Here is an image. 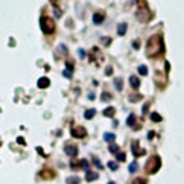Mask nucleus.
<instances>
[{
	"mask_svg": "<svg viewBox=\"0 0 184 184\" xmlns=\"http://www.w3.org/2000/svg\"><path fill=\"white\" fill-rule=\"evenodd\" d=\"M94 163H96V166H98V168H99V169H102V164H100V161H99L98 158H96V160H94Z\"/></svg>",
	"mask_w": 184,
	"mask_h": 184,
	"instance_id": "7c9ffc66",
	"label": "nucleus"
},
{
	"mask_svg": "<svg viewBox=\"0 0 184 184\" xmlns=\"http://www.w3.org/2000/svg\"><path fill=\"white\" fill-rule=\"evenodd\" d=\"M160 166H161V158H160L158 155H152L151 158H148L146 164H144V172L152 175V173L158 172Z\"/></svg>",
	"mask_w": 184,
	"mask_h": 184,
	"instance_id": "f03ea898",
	"label": "nucleus"
},
{
	"mask_svg": "<svg viewBox=\"0 0 184 184\" xmlns=\"http://www.w3.org/2000/svg\"><path fill=\"white\" fill-rule=\"evenodd\" d=\"M140 99H142V96H140V94H137V96H129V100H131V102H134V100H140Z\"/></svg>",
	"mask_w": 184,
	"mask_h": 184,
	"instance_id": "a878e982",
	"label": "nucleus"
},
{
	"mask_svg": "<svg viewBox=\"0 0 184 184\" xmlns=\"http://www.w3.org/2000/svg\"><path fill=\"white\" fill-rule=\"evenodd\" d=\"M138 43H140V41H134V43H133V47H134V49H138V47H140Z\"/></svg>",
	"mask_w": 184,
	"mask_h": 184,
	"instance_id": "c756f323",
	"label": "nucleus"
},
{
	"mask_svg": "<svg viewBox=\"0 0 184 184\" xmlns=\"http://www.w3.org/2000/svg\"><path fill=\"white\" fill-rule=\"evenodd\" d=\"M133 151H134L133 154H134V155H137V157H138V155H143V154H144V151H143V149H140V148H138V142H137V140H135V142L133 143Z\"/></svg>",
	"mask_w": 184,
	"mask_h": 184,
	"instance_id": "0eeeda50",
	"label": "nucleus"
},
{
	"mask_svg": "<svg viewBox=\"0 0 184 184\" xmlns=\"http://www.w3.org/2000/svg\"><path fill=\"white\" fill-rule=\"evenodd\" d=\"M129 84H131V87H133V88L137 90L138 87H140V79H138V78H135V76H131V78H129Z\"/></svg>",
	"mask_w": 184,
	"mask_h": 184,
	"instance_id": "1a4fd4ad",
	"label": "nucleus"
},
{
	"mask_svg": "<svg viewBox=\"0 0 184 184\" xmlns=\"http://www.w3.org/2000/svg\"><path fill=\"white\" fill-rule=\"evenodd\" d=\"M108 168L111 169V170H117V168H119V166H117L116 161H109V163H108Z\"/></svg>",
	"mask_w": 184,
	"mask_h": 184,
	"instance_id": "5701e85b",
	"label": "nucleus"
},
{
	"mask_svg": "<svg viewBox=\"0 0 184 184\" xmlns=\"http://www.w3.org/2000/svg\"><path fill=\"white\" fill-rule=\"evenodd\" d=\"M114 85L119 91H122V88H123V81H122L120 78H117V79H114Z\"/></svg>",
	"mask_w": 184,
	"mask_h": 184,
	"instance_id": "4468645a",
	"label": "nucleus"
},
{
	"mask_svg": "<svg viewBox=\"0 0 184 184\" xmlns=\"http://www.w3.org/2000/svg\"><path fill=\"white\" fill-rule=\"evenodd\" d=\"M40 26H41V30L44 34H53L55 32V28H56L53 18L46 17V15H43L41 18H40Z\"/></svg>",
	"mask_w": 184,
	"mask_h": 184,
	"instance_id": "7ed1b4c3",
	"label": "nucleus"
},
{
	"mask_svg": "<svg viewBox=\"0 0 184 184\" xmlns=\"http://www.w3.org/2000/svg\"><path fill=\"white\" fill-rule=\"evenodd\" d=\"M17 142H18V144H24V143H26L23 137H18V138H17Z\"/></svg>",
	"mask_w": 184,
	"mask_h": 184,
	"instance_id": "c85d7f7f",
	"label": "nucleus"
},
{
	"mask_svg": "<svg viewBox=\"0 0 184 184\" xmlns=\"http://www.w3.org/2000/svg\"><path fill=\"white\" fill-rule=\"evenodd\" d=\"M138 73L142 76H146L148 75V67L146 65H138Z\"/></svg>",
	"mask_w": 184,
	"mask_h": 184,
	"instance_id": "a211bd4d",
	"label": "nucleus"
},
{
	"mask_svg": "<svg viewBox=\"0 0 184 184\" xmlns=\"http://www.w3.org/2000/svg\"><path fill=\"white\" fill-rule=\"evenodd\" d=\"M154 135H155V134H154V133H152V131H151V133L148 134V138H152V137H154Z\"/></svg>",
	"mask_w": 184,
	"mask_h": 184,
	"instance_id": "72a5a7b5",
	"label": "nucleus"
},
{
	"mask_svg": "<svg viewBox=\"0 0 184 184\" xmlns=\"http://www.w3.org/2000/svg\"><path fill=\"white\" fill-rule=\"evenodd\" d=\"M131 184H146V179L144 178H135Z\"/></svg>",
	"mask_w": 184,
	"mask_h": 184,
	"instance_id": "4be33fe9",
	"label": "nucleus"
},
{
	"mask_svg": "<svg viewBox=\"0 0 184 184\" xmlns=\"http://www.w3.org/2000/svg\"><path fill=\"white\" fill-rule=\"evenodd\" d=\"M151 120L152 122H161V116L158 114V113H152V114H151Z\"/></svg>",
	"mask_w": 184,
	"mask_h": 184,
	"instance_id": "6ab92c4d",
	"label": "nucleus"
},
{
	"mask_svg": "<svg viewBox=\"0 0 184 184\" xmlns=\"http://www.w3.org/2000/svg\"><path fill=\"white\" fill-rule=\"evenodd\" d=\"M85 134H87V131H85V128H82V126H76V128L72 129V135H73V137H76V138L85 137Z\"/></svg>",
	"mask_w": 184,
	"mask_h": 184,
	"instance_id": "20e7f679",
	"label": "nucleus"
},
{
	"mask_svg": "<svg viewBox=\"0 0 184 184\" xmlns=\"http://www.w3.org/2000/svg\"><path fill=\"white\" fill-rule=\"evenodd\" d=\"M125 158H126V155L123 154V152H119V154H117V160L119 161H125Z\"/></svg>",
	"mask_w": 184,
	"mask_h": 184,
	"instance_id": "393cba45",
	"label": "nucleus"
},
{
	"mask_svg": "<svg viewBox=\"0 0 184 184\" xmlns=\"http://www.w3.org/2000/svg\"><path fill=\"white\" fill-rule=\"evenodd\" d=\"M164 52V44H163V38L161 35H152L146 43V55L149 58L158 56Z\"/></svg>",
	"mask_w": 184,
	"mask_h": 184,
	"instance_id": "f257e3e1",
	"label": "nucleus"
},
{
	"mask_svg": "<svg viewBox=\"0 0 184 184\" xmlns=\"http://www.w3.org/2000/svg\"><path fill=\"white\" fill-rule=\"evenodd\" d=\"M108 184H114V183H108Z\"/></svg>",
	"mask_w": 184,
	"mask_h": 184,
	"instance_id": "c9c22d12",
	"label": "nucleus"
},
{
	"mask_svg": "<svg viewBox=\"0 0 184 184\" xmlns=\"http://www.w3.org/2000/svg\"><path fill=\"white\" fill-rule=\"evenodd\" d=\"M63 73H64V76H67V78H70V73L67 72V70H64V72H63Z\"/></svg>",
	"mask_w": 184,
	"mask_h": 184,
	"instance_id": "f704fd0d",
	"label": "nucleus"
},
{
	"mask_svg": "<svg viewBox=\"0 0 184 184\" xmlns=\"http://www.w3.org/2000/svg\"><path fill=\"white\" fill-rule=\"evenodd\" d=\"M134 123H135V116H134V114H131V116H128V119H126V125L133 126Z\"/></svg>",
	"mask_w": 184,
	"mask_h": 184,
	"instance_id": "aec40b11",
	"label": "nucleus"
},
{
	"mask_svg": "<svg viewBox=\"0 0 184 184\" xmlns=\"http://www.w3.org/2000/svg\"><path fill=\"white\" fill-rule=\"evenodd\" d=\"M49 85H50L49 78L43 76V78H40V79H38V88H47Z\"/></svg>",
	"mask_w": 184,
	"mask_h": 184,
	"instance_id": "423d86ee",
	"label": "nucleus"
},
{
	"mask_svg": "<svg viewBox=\"0 0 184 184\" xmlns=\"http://www.w3.org/2000/svg\"><path fill=\"white\" fill-rule=\"evenodd\" d=\"M79 56H81V58H84V56H85V55H84V50H82V49H79Z\"/></svg>",
	"mask_w": 184,
	"mask_h": 184,
	"instance_id": "473e14b6",
	"label": "nucleus"
},
{
	"mask_svg": "<svg viewBox=\"0 0 184 184\" xmlns=\"http://www.w3.org/2000/svg\"><path fill=\"white\" fill-rule=\"evenodd\" d=\"M64 152L70 157H75L78 154V148L75 146V144H65L64 146Z\"/></svg>",
	"mask_w": 184,
	"mask_h": 184,
	"instance_id": "39448f33",
	"label": "nucleus"
},
{
	"mask_svg": "<svg viewBox=\"0 0 184 184\" xmlns=\"http://www.w3.org/2000/svg\"><path fill=\"white\" fill-rule=\"evenodd\" d=\"M40 175L43 178H44V175H49V178H53V172H52V170H49V172H47V170H43V172H40Z\"/></svg>",
	"mask_w": 184,
	"mask_h": 184,
	"instance_id": "b1692460",
	"label": "nucleus"
},
{
	"mask_svg": "<svg viewBox=\"0 0 184 184\" xmlns=\"http://www.w3.org/2000/svg\"><path fill=\"white\" fill-rule=\"evenodd\" d=\"M126 28H128V24H126V23H120L119 26H117V34H119V35H125L126 34Z\"/></svg>",
	"mask_w": 184,
	"mask_h": 184,
	"instance_id": "9d476101",
	"label": "nucleus"
},
{
	"mask_svg": "<svg viewBox=\"0 0 184 184\" xmlns=\"http://www.w3.org/2000/svg\"><path fill=\"white\" fill-rule=\"evenodd\" d=\"M114 113H116V109L113 107H108V108L104 109V116H107V117H113V116H114Z\"/></svg>",
	"mask_w": 184,
	"mask_h": 184,
	"instance_id": "9b49d317",
	"label": "nucleus"
},
{
	"mask_svg": "<svg viewBox=\"0 0 184 184\" xmlns=\"http://www.w3.org/2000/svg\"><path fill=\"white\" fill-rule=\"evenodd\" d=\"M105 73H107V75H111V73H113V69H111V67H108L107 70H105Z\"/></svg>",
	"mask_w": 184,
	"mask_h": 184,
	"instance_id": "2f4dec72",
	"label": "nucleus"
},
{
	"mask_svg": "<svg viewBox=\"0 0 184 184\" xmlns=\"http://www.w3.org/2000/svg\"><path fill=\"white\" fill-rule=\"evenodd\" d=\"M81 183V179L78 178V177H70L67 178V184H79Z\"/></svg>",
	"mask_w": 184,
	"mask_h": 184,
	"instance_id": "f3484780",
	"label": "nucleus"
},
{
	"mask_svg": "<svg viewBox=\"0 0 184 184\" xmlns=\"http://www.w3.org/2000/svg\"><path fill=\"white\" fill-rule=\"evenodd\" d=\"M96 178H98V173H94V172H90V170H87V181H94Z\"/></svg>",
	"mask_w": 184,
	"mask_h": 184,
	"instance_id": "2eb2a0df",
	"label": "nucleus"
},
{
	"mask_svg": "<svg viewBox=\"0 0 184 184\" xmlns=\"http://www.w3.org/2000/svg\"><path fill=\"white\" fill-rule=\"evenodd\" d=\"M137 169H138V166H137V163H133V164H129V168H128V170H129L131 173L137 172Z\"/></svg>",
	"mask_w": 184,
	"mask_h": 184,
	"instance_id": "412c9836",
	"label": "nucleus"
},
{
	"mask_svg": "<svg viewBox=\"0 0 184 184\" xmlns=\"http://www.w3.org/2000/svg\"><path fill=\"white\" fill-rule=\"evenodd\" d=\"M102 41H104V44H105V46H108L109 43H111V38H105V37H104V38H102Z\"/></svg>",
	"mask_w": 184,
	"mask_h": 184,
	"instance_id": "bb28decb",
	"label": "nucleus"
},
{
	"mask_svg": "<svg viewBox=\"0 0 184 184\" xmlns=\"http://www.w3.org/2000/svg\"><path fill=\"white\" fill-rule=\"evenodd\" d=\"M109 152H111V154H119V146H117V144H114V143H111V144H109Z\"/></svg>",
	"mask_w": 184,
	"mask_h": 184,
	"instance_id": "dca6fc26",
	"label": "nucleus"
},
{
	"mask_svg": "<svg viewBox=\"0 0 184 184\" xmlns=\"http://www.w3.org/2000/svg\"><path fill=\"white\" fill-rule=\"evenodd\" d=\"M104 138L107 140L108 143H113V142L116 140V135H114V134H111V133H105V134H104Z\"/></svg>",
	"mask_w": 184,
	"mask_h": 184,
	"instance_id": "f8f14e48",
	"label": "nucleus"
},
{
	"mask_svg": "<svg viewBox=\"0 0 184 184\" xmlns=\"http://www.w3.org/2000/svg\"><path fill=\"white\" fill-rule=\"evenodd\" d=\"M94 114H96V109L91 108V109H87V111H85L84 117H85V119H93V116H94Z\"/></svg>",
	"mask_w": 184,
	"mask_h": 184,
	"instance_id": "ddd939ff",
	"label": "nucleus"
},
{
	"mask_svg": "<svg viewBox=\"0 0 184 184\" xmlns=\"http://www.w3.org/2000/svg\"><path fill=\"white\" fill-rule=\"evenodd\" d=\"M104 17H105L104 12H96V14L93 15V21H94L96 24H100L104 21Z\"/></svg>",
	"mask_w": 184,
	"mask_h": 184,
	"instance_id": "6e6552de",
	"label": "nucleus"
},
{
	"mask_svg": "<svg viewBox=\"0 0 184 184\" xmlns=\"http://www.w3.org/2000/svg\"><path fill=\"white\" fill-rule=\"evenodd\" d=\"M108 99H111V96H109L108 93H104L102 94V100H108Z\"/></svg>",
	"mask_w": 184,
	"mask_h": 184,
	"instance_id": "cd10ccee",
	"label": "nucleus"
}]
</instances>
